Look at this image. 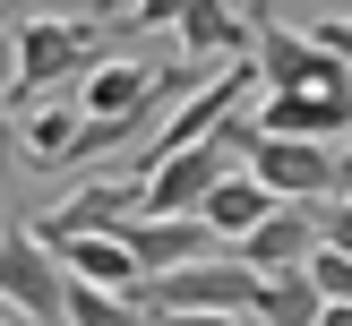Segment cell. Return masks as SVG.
Instances as JSON below:
<instances>
[{
	"label": "cell",
	"mask_w": 352,
	"mask_h": 326,
	"mask_svg": "<svg viewBox=\"0 0 352 326\" xmlns=\"http://www.w3.org/2000/svg\"><path fill=\"white\" fill-rule=\"evenodd\" d=\"M95 34H103V17H52V9L26 17V26L9 34V103L34 112L52 86L86 78V69H95Z\"/></svg>",
	"instance_id": "1"
},
{
	"label": "cell",
	"mask_w": 352,
	"mask_h": 326,
	"mask_svg": "<svg viewBox=\"0 0 352 326\" xmlns=\"http://www.w3.org/2000/svg\"><path fill=\"white\" fill-rule=\"evenodd\" d=\"M69 301V266L52 240H34V223H9L0 232V309L9 326H52Z\"/></svg>",
	"instance_id": "2"
},
{
	"label": "cell",
	"mask_w": 352,
	"mask_h": 326,
	"mask_svg": "<svg viewBox=\"0 0 352 326\" xmlns=\"http://www.w3.org/2000/svg\"><path fill=\"white\" fill-rule=\"evenodd\" d=\"M138 215H146V181H138V172H120V181H78L60 206L34 215V240L69 249V240H95V232H129Z\"/></svg>",
	"instance_id": "3"
},
{
	"label": "cell",
	"mask_w": 352,
	"mask_h": 326,
	"mask_svg": "<svg viewBox=\"0 0 352 326\" xmlns=\"http://www.w3.org/2000/svg\"><path fill=\"white\" fill-rule=\"evenodd\" d=\"M258 137H309V146H336L352 137V78H327V86H301V95H267L250 112Z\"/></svg>",
	"instance_id": "4"
},
{
	"label": "cell",
	"mask_w": 352,
	"mask_h": 326,
	"mask_svg": "<svg viewBox=\"0 0 352 326\" xmlns=\"http://www.w3.org/2000/svg\"><path fill=\"white\" fill-rule=\"evenodd\" d=\"M232 172H241L232 137H206V146H189V154H172V163L138 172V181H146V215H206L215 181H232Z\"/></svg>",
	"instance_id": "5"
},
{
	"label": "cell",
	"mask_w": 352,
	"mask_h": 326,
	"mask_svg": "<svg viewBox=\"0 0 352 326\" xmlns=\"http://www.w3.org/2000/svg\"><path fill=\"white\" fill-rule=\"evenodd\" d=\"M120 240H129V257H138V283H164V275H181V266L223 257V240H215L206 215H138Z\"/></svg>",
	"instance_id": "6"
},
{
	"label": "cell",
	"mask_w": 352,
	"mask_h": 326,
	"mask_svg": "<svg viewBox=\"0 0 352 326\" xmlns=\"http://www.w3.org/2000/svg\"><path fill=\"white\" fill-rule=\"evenodd\" d=\"M327 249V206H275L250 240H241V266L250 275H301Z\"/></svg>",
	"instance_id": "7"
},
{
	"label": "cell",
	"mask_w": 352,
	"mask_h": 326,
	"mask_svg": "<svg viewBox=\"0 0 352 326\" xmlns=\"http://www.w3.org/2000/svg\"><path fill=\"white\" fill-rule=\"evenodd\" d=\"M250 69L267 95H301V86H327V78H352V69H336L318 43H309L301 26H275V17H258V43H250Z\"/></svg>",
	"instance_id": "8"
},
{
	"label": "cell",
	"mask_w": 352,
	"mask_h": 326,
	"mask_svg": "<svg viewBox=\"0 0 352 326\" xmlns=\"http://www.w3.org/2000/svg\"><path fill=\"white\" fill-rule=\"evenodd\" d=\"M250 43H258V9H241V0H198V9L181 17V51L189 60H250Z\"/></svg>",
	"instance_id": "9"
},
{
	"label": "cell",
	"mask_w": 352,
	"mask_h": 326,
	"mask_svg": "<svg viewBox=\"0 0 352 326\" xmlns=\"http://www.w3.org/2000/svg\"><path fill=\"white\" fill-rule=\"evenodd\" d=\"M60 266H69V283H95V292H129V301H138V257H129V240H120V232L69 240V249H60Z\"/></svg>",
	"instance_id": "10"
},
{
	"label": "cell",
	"mask_w": 352,
	"mask_h": 326,
	"mask_svg": "<svg viewBox=\"0 0 352 326\" xmlns=\"http://www.w3.org/2000/svg\"><path fill=\"white\" fill-rule=\"evenodd\" d=\"M267 215H275V198H267V189L250 181V172L215 181V198H206V223H215V240H223V249H241V240H250V232H258Z\"/></svg>",
	"instance_id": "11"
},
{
	"label": "cell",
	"mask_w": 352,
	"mask_h": 326,
	"mask_svg": "<svg viewBox=\"0 0 352 326\" xmlns=\"http://www.w3.org/2000/svg\"><path fill=\"white\" fill-rule=\"evenodd\" d=\"M78 129H86V112H78V103H34V112H26V129H17V146H26L43 172H60V163H69V146H78Z\"/></svg>",
	"instance_id": "12"
},
{
	"label": "cell",
	"mask_w": 352,
	"mask_h": 326,
	"mask_svg": "<svg viewBox=\"0 0 352 326\" xmlns=\"http://www.w3.org/2000/svg\"><path fill=\"white\" fill-rule=\"evenodd\" d=\"M250 318H258V326H318L327 301H318V283H309V266H301V275H267Z\"/></svg>",
	"instance_id": "13"
},
{
	"label": "cell",
	"mask_w": 352,
	"mask_h": 326,
	"mask_svg": "<svg viewBox=\"0 0 352 326\" xmlns=\"http://www.w3.org/2000/svg\"><path fill=\"white\" fill-rule=\"evenodd\" d=\"M60 318H69V326H146V318H138V301H129V292H95V283H69Z\"/></svg>",
	"instance_id": "14"
},
{
	"label": "cell",
	"mask_w": 352,
	"mask_h": 326,
	"mask_svg": "<svg viewBox=\"0 0 352 326\" xmlns=\"http://www.w3.org/2000/svg\"><path fill=\"white\" fill-rule=\"evenodd\" d=\"M301 34H309L336 69H352V17H318V26H301Z\"/></svg>",
	"instance_id": "15"
},
{
	"label": "cell",
	"mask_w": 352,
	"mask_h": 326,
	"mask_svg": "<svg viewBox=\"0 0 352 326\" xmlns=\"http://www.w3.org/2000/svg\"><path fill=\"white\" fill-rule=\"evenodd\" d=\"M189 9H198V0H138L129 26H146V34H155V26H172V34H181V17H189Z\"/></svg>",
	"instance_id": "16"
},
{
	"label": "cell",
	"mask_w": 352,
	"mask_h": 326,
	"mask_svg": "<svg viewBox=\"0 0 352 326\" xmlns=\"http://www.w3.org/2000/svg\"><path fill=\"white\" fill-rule=\"evenodd\" d=\"M0 189H17V103L0 86Z\"/></svg>",
	"instance_id": "17"
},
{
	"label": "cell",
	"mask_w": 352,
	"mask_h": 326,
	"mask_svg": "<svg viewBox=\"0 0 352 326\" xmlns=\"http://www.w3.org/2000/svg\"><path fill=\"white\" fill-rule=\"evenodd\" d=\"M327 249L352 257V198H327Z\"/></svg>",
	"instance_id": "18"
},
{
	"label": "cell",
	"mask_w": 352,
	"mask_h": 326,
	"mask_svg": "<svg viewBox=\"0 0 352 326\" xmlns=\"http://www.w3.org/2000/svg\"><path fill=\"white\" fill-rule=\"evenodd\" d=\"M26 17H43V9H34V0H0V34H17Z\"/></svg>",
	"instance_id": "19"
},
{
	"label": "cell",
	"mask_w": 352,
	"mask_h": 326,
	"mask_svg": "<svg viewBox=\"0 0 352 326\" xmlns=\"http://www.w3.org/2000/svg\"><path fill=\"white\" fill-rule=\"evenodd\" d=\"M164 326H250V318H164Z\"/></svg>",
	"instance_id": "20"
},
{
	"label": "cell",
	"mask_w": 352,
	"mask_h": 326,
	"mask_svg": "<svg viewBox=\"0 0 352 326\" xmlns=\"http://www.w3.org/2000/svg\"><path fill=\"white\" fill-rule=\"evenodd\" d=\"M120 9H138V0H95V17H120Z\"/></svg>",
	"instance_id": "21"
},
{
	"label": "cell",
	"mask_w": 352,
	"mask_h": 326,
	"mask_svg": "<svg viewBox=\"0 0 352 326\" xmlns=\"http://www.w3.org/2000/svg\"><path fill=\"white\" fill-rule=\"evenodd\" d=\"M318 326H352V309H327V318H318Z\"/></svg>",
	"instance_id": "22"
},
{
	"label": "cell",
	"mask_w": 352,
	"mask_h": 326,
	"mask_svg": "<svg viewBox=\"0 0 352 326\" xmlns=\"http://www.w3.org/2000/svg\"><path fill=\"white\" fill-rule=\"evenodd\" d=\"M0 326H9V318H0Z\"/></svg>",
	"instance_id": "23"
}]
</instances>
